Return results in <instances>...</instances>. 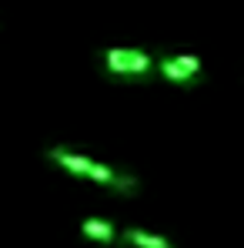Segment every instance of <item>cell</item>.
I'll return each mask as SVG.
<instances>
[{
	"mask_svg": "<svg viewBox=\"0 0 244 248\" xmlns=\"http://www.w3.org/2000/svg\"><path fill=\"white\" fill-rule=\"evenodd\" d=\"M158 71H161L164 81L181 84V87H194L204 74V64L198 54H167V57H161Z\"/></svg>",
	"mask_w": 244,
	"mask_h": 248,
	"instance_id": "3957f363",
	"label": "cell"
},
{
	"mask_svg": "<svg viewBox=\"0 0 244 248\" xmlns=\"http://www.w3.org/2000/svg\"><path fill=\"white\" fill-rule=\"evenodd\" d=\"M100 64L111 78H144V74H151L154 57L137 47H107L100 54Z\"/></svg>",
	"mask_w": 244,
	"mask_h": 248,
	"instance_id": "7a4b0ae2",
	"label": "cell"
},
{
	"mask_svg": "<svg viewBox=\"0 0 244 248\" xmlns=\"http://www.w3.org/2000/svg\"><path fill=\"white\" fill-rule=\"evenodd\" d=\"M47 161L64 168V171H71V174H77V178L97 181V185L111 188L114 195H124V198L141 195V178H137V174L117 171V168H111V165H100V161H94V158H87V155H77V151H71V148H47Z\"/></svg>",
	"mask_w": 244,
	"mask_h": 248,
	"instance_id": "6da1fadb",
	"label": "cell"
},
{
	"mask_svg": "<svg viewBox=\"0 0 244 248\" xmlns=\"http://www.w3.org/2000/svg\"><path fill=\"white\" fill-rule=\"evenodd\" d=\"M117 238L130 248H174L164 235H151L144 228H124V232H117Z\"/></svg>",
	"mask_w": 244,
	"mask_h": 248,
	"instance_id": "5b68a950",
	"label": "cell"
},
{
	"mask_svg": "<svg viewBox=\"0 0 244 248\" xmlns=\"http://www.w3.org/2000/svg\"><path fill=\"white\" fill-rule=\"evenodd\" d=\"M81 235L90 242H100V245H114L117 242V228L104 218H84L81 221Z\"/></svg>",
	"mask_w": 244,
	"mask_h": 248,
	"instance_id": "277c9868",
	"label": "cell"
}]
</instances>
